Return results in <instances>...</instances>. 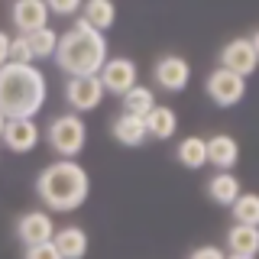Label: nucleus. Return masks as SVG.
<instances>
[{
	"label": "nucleus",
	"mask_w": 259,
	"mask_h": 259,
	"mask_svg": "<svg viewBox=\"0 0 259 259\" xmlns=\"http://www.w3.org/2000/svg\"><path fill=\"white\" fill-rule=\"evenodd\" d=\"M49 81L36 65L7 62L0 68V113L7 120H36V113L46 107Z\"/></svg>",
	"instance_id": "obj_1"
},
{
	"label": "nucleus",
	"mask_w": 259,
	"mask_h": 259,
	"mask_svg": "<svg viewBox=\"0 0 259 259\" xmlns=\"http://www.w3.org/2000/svg\"><path fill=\"white\" fill-rule=\"evenodd\" d=\"M107 52H110L107 36L97 32L94 26H88L78 16L75 26L59 36V49H55L52 59L68 78H81V75H97L104 68V62L110 59Z\"/></svg>",
	"instance_id": "obj_2"
},
{
	"label": "nucleus",
	"mask_w": 259,
	"mask_h": 259,
	"mask_svg": "<svg viewBox=\"0 0 259 259\" xmlns=\"http://www.w3.org/2000/svg\"><path fill=\"white\" fill-rule=\"evenodd\" d=\"M36 194L46 207L52 210H78L91 194V175L78 165L75 159H55L39 172Z\"/></svg>",
	"instance_id": "obj_3"
},
{
	"label": "nucleus",
	"mask_w": 259,
	"mask_h": 259,
	"mask_svg": "<svg viewBox=\"0 0 259 259\" xmlns=\"http://www.w3.org/2000/svg\"><path fill=\"white\" fill-rule=\"evenodd\" d=\"M46 143L52 146V152L59 159H75L81 156V149L88 143V123L81 120V113H62L49 123Z\"/></svg>",
	"instance_id": "obj_4"
},
{
	"label": "nucleus",
	"mask_w": 259,
	"mask_h": 259,
	"mask_svg": "<svg viewBox=\"0 0 259 259\" xmlns=\"http://www.w3.org/2000/svg\"><path fill=\"white\" fill-rule=\"evenodd\" d=\"M204 91L217 107H233V104H240L246 97V78H240V75H233V71L217 65L204 81Z\"/></svg>",
	"instance_id": "obj_5"
},
{
	"label": "nucleus",
	"mask_w": 259,
	"mask_h": 259,
	"mask_svg": "<svg viewBox=\"0 0 259 259\" xmlns=\"http://www.w3.org/2000/svg\"><path fill=\"white\" fill-rule=\"evenodd\" d=\"M97 78H101V88L104 94H113V97H123L130 88L140 84V68H136L133 59H107L104 62V68L97 71Z\"/></svg>",
	"instance_id": "obj_6"
},
{
	"label": "nucleus",
	"mask_w": 259,
	"mask_h": 259,
	"mask_svg": "<svg viewBox=\"0 0 259 259\" xmlns=\"http://www.w3.org/2000/svg\"><path fill=\"white\" fill-rule=\"evenodd\" d=\"M104 101V88L97 75H81V78H68L65 84V104L71 107V113H88Z\"/></svg>",
	"instance_id": "obj_7"
},
{
	"label": "nucleus",
	"mask_w": 259,
	"mask_h": 259,
	"mask_svg": "<svg viewBox=\"0 0 259 259\" xmlns=\"http://www.w3.org/2000/svg\"><path fill=\"white\" fill-rule=\"evenodd\" d=\"M256 49L253 42H249V36H240V39H230L224 49H221V68L227 71H233V75H240V78H249L256 71Z\"/></svg>",
	"instance_id": "obj_8"
},
{
	"label": "nucleus",
	"mask_w": 259,
	"mask_h": 259,
	"mask_svg": "<svg viewBox=\"0 0 259 259\" xmlns=\"http://www.w3.org/2000/svg\"><path fill=\"white\" fill-rule=\"evenodd\" d=\"M152 75H156V84L162 91L178 94V91H185L188 81H191V65H188V59H182V55H162L156 62V68H152Z\"/></svg>",
	"instance_id": "obj_9"
},
{
	"label": "nucleus",
	"mask_w": 259,
	"mask_h": 259,
	"mask_svg": "<svg viewBox=\"0 0 259 259\" xmlns=\"http://www.w3.org/2000/svg\"><path fill=\"white\" fill-rule=\"evenodd\" d=\"M0 140L10 152H32L42 140V130L36 126V120H7L4 133H0Z\"/></svg>",
	"instance_id": "obj_10"
},
{
	"label": "nucleus",
	"mask_w": 259,
	"mask_h": 259,
	"mask_svg": "<svg viewBox=\"0 0 259 259\" xmlns=\"http://www.w3.org/2000/svg\"><path fill=\"white\" fill-rule=\"evenodd\" d=\"M10 20L20 36H29V32L49 26V7L42 0H13V10H10Z\"/></svg>",
	"instance_id": "obj_11"
},
{
	"label": "nucleus",
	"mask_w": 259,
	"mask_h": 259,
	"mask_svg": "<svg viewBox=\"0 0 259 259\" xmlns=\"http://www.w3.org/2000/svg\"><path fill=\"white\" fill-rule=\"evenodd\" d=\"M55 233V224L46 210H29L16 221V237L23 246H36V243H49Z\"/></svg>",
	"instance_id": "obj_12"
},
{
	"label": "nucleus",
	"mask_w": 259,
	"mask_h": 259,
	"mask_svg": "<svg viewBox=\"0 0 259 259\" xmlns=\"http://www.w3.org/2000/svg\"><path fill=\"white\" fill-rule=\"evenodd\" d=\"M207 162L217 172H233V165L240 162V143L227 133H217L207 140Z\"/></svg>",
	"instance_id": "obj_13"
},
{
	"label": "nucleus",
	"mask_w": 259,
	"mask_h": 259,
	"mask_svg": "<svg viewBox=\"0 0 259 259\" xmlns=\"http://www.w3.org/2000/svg\"><path fill=\"white\" fill-rule=\"evenodd\" d=\"M52 243H55L62 259H84L88 246H91V240H88V233L81 227H62V230H55Z\"/></svg>",
	"instance_id": "obj_14"
},
{
	"label": "nucleus",
	"mask_w": 259,
	"mask_h": 259,
	"mask_svg": "<svg viewBox=\"0 0 259 259\" xmlns=\"http://www.w3.org/2000/svg\"><path fill=\"white\" fill-rule=\"evenodd\" d=\"M240 194H243V188H240V178L233 172H217V175L207 178V198L214 201V204L230 207Z\"/></svg>",
	"instance_id": "obj_15"
},
{
	"label": "nucleus",
	"mask_w": 259,
	"mask_h": 259,
	"mask_svg": "<svg viewBox=\"0 0 259 259\" xmlns=\"http://www.w3.org/2000/svg\"><path fill=\"white\" fill-rule=\"evenodd\" d=\"M81 20H84L88 26H94L97 32L107 36V29L117 23V4H113V0H84V7H81Z\"/></svg>",
	"instance_id": "obj_16"
},
{
	"label": "nucleus",
	"mask_w": 259,
	"mask_h": 259,
	"mask_svg": "<svg viewBox=\"0 0 259 259\" xmlns=\"http://www.w3.org/2000/svg\"><path fill=\"white\" fill-rule=\"evenodd\" d=\"M143 123H146V133L149 136H156V140H172L175 136V130H178V113L172 107H162V104H156L149 113L143 117Z\"/></svg>",
	"instance_id": "obj_17"
},
{
	"label": "nucleus",
	"mask_w": 259,
	"mask_h": 259,
	"mask_svg": "<svg viewBox=\"0 0 259 259\" xmlns=\"http://www.w3.org/2000/svg\"><path fill=\"white\" fill-rule=\"evenodd\" d=\"M110 133H113V140H117L120 146H143L146 140H149L143 117H130V113H120V117L113 120Z\"/></svg>",
	"instance_id": "obj_18"
},
{
	"label": "nucleus",
	"mask_w": 259,
	"mask_h": 259,
	"mask_svg": "<svg viewBox=\"0 0 259 259\" xmlns=\"http://www.w3.org/2000/svg\"><path fill=\"white\" fill-rule=\"evenodd\" d=\"M175 159L182 162L185 168H191V172L204 168L207 165V140L204 136H185L175 149Z\"/></svg>",
	"instance_id": "obj_19"
},
{
	"label": "nucleus",
	"mask_w": 259,
	"mask_h": 259,
	"mask_svg": "<svg viewBox=\"0 0 259 259\" xmlns=\"http://www.w3.org/2000/svg\"><path fill=\"white\" fill-rule=\"evenodd\" d=\"M227 249L237 256H256L259 253V227L233 224L230 233H227Z\"/></svg>",
	"instance_id": "obj_20"
},
{
	"label": "nucleus",
	"mask_w": 259,
	"mask_h": 259,
	"mask_svg": "<svg viewBox=\"0 0 259 259\" xmlns=\"http://www.w3.org/2000/svg\"><path fill=\"white\" fill-rule=\"evenodd\" d=\"M120 104H123V113H130V117H146V113L156 107V94H152V88L136 84L120 97Z\"/></svg>",
	"instance_id": "obj_21"
},
{
	"label": "nucleus",
	"mask_w": 259,
	"mask_h": 259,
	"mask_svg": "<svg viewBox=\"0 0 259 259\" xmlns=\"http://www.w3.org/2000/svg\"><path fill=\"white\" fill-rule=\"evenodd\" d=\"M26 46H29V52H32V62L52 59L55 49H59V32H55L52 26H42V29H36V32H29V36H26Z\"/></svg>",
	"instance_id": "obj_22"
},
{
	"label": "nucleus",
	"mask_w": 259,
	"mask_h": 259,
	"mask_svg": "<svg viewBox=\"0 0 259 259\" xmlns=\"http://www.w3.org/2000/svg\"><path fill=\"white\" fill-rule=\"evenodd\" d=\"M233 210V224H246V227H259V194L243 191L237 201L230 204Z\"/></svg>",
	"instance_id": "obj_23"
},
{
	"label": "nucleus",
	"mask_w": 259,
	"mask_h": 259,
	"mask_svg": "<svg viewBox=\"0 0 259 259\" xmlns=\"http://www.w3.org/2000/svg\"><path fill=\"white\" fill-rule=\"evenodd\" d=\"M49 7V16H75L81 13V7H84V0H42Z\"/></svg>",
	"instance_id": "obj_24"
},
{
	"label": "nucleus",
	"mask_w": 259,
	"mask_h": 259,
	"mask_svg": "<svg viewBox=\"0 0 259 259\" xmlns=\"http://www.w3.org/2000/svg\"><path fill=\"white\" fill-rule=\"evenodd\" d=\"M10 62H20V65H36V62H32L29 46H26V36H10Z\"/></svg>",
	"instance_id": "obj_25"
},
{
	"label": "nucleus",
	"mask_w": 259,
	"mask_h": 259,
	"mask_svg": "<svg viewBox=\"0 0 259 259\" xmlns=\"http://www.w3.org/2000/svg\"><path fill=\"white\" fill-rule=\"evenodd\" d=\"M23 259H62L59 249H55V243H36V246H26V253H23Z\"/></svg>",
	"instance_id": "obj_26"
},
{
	"label": "nucleus",
	"mask_w": 259,
	"mask_h": 259,
	"mask_svg": "<svg viewBox=\"0 0 259 259\" xmlns=\"http://www.w3.org/2000/svg\"><path fill=\"white\" fill-rule=\"evenodd\" d=\"M188 259H227V253L221 246H210V243H204V246H198V249H191V256Z\"/></svg>",
	"instance_id": "obj_27"
},
{
	"label": "nucleus",
	"mask_w": 259,
	"mask_h": 259,
	"mask_svg": "<svg viewBox=\"0 0 259 259\" xmlns=\"http://www.w3.org/2000/svg\"><path fill=\"white\" fill-rule=\"evenodd\" d=\"M7 62H10V36L0 29V68H4Z\"/></svg>",
	"instance_id": "obj_28"
},
{
	"label": "nucleus",
	"mask_w": 259,
	"mask_h": 259,
	"mask_svg": "<svg viewBox=\"0 0 259 259\" xmlns=\"http://www.w3.org/2000/svg\"><path fill=\"white\" fill-rule=\"evenodd\" d=\"M249 42H253V49H256V59H259V29L253 32V36H249Z\"/></svg>",
	"instance_id": "obj_29"
},
{
	"label": "nucleus",
	"mask_w": 259,
	"mask_h": 259,
	"mask_svg": "<svg viewBox=\"0 0 259 259\" xmlns=\"http://www.w3.org/2000/svg\"><path fill=\"white\" fill-rule=\"evenodd\" d=\"M227 259H256V256H237V253H227Z\"/></svg>",
	"instance_id": "obj_30"
},
{
	"label": "nucleus",
	"mask_w": 259,
	"mask_h": 259,
	"mask_svg": "<svg viewBox=\"0 0 259 259\" xmlns=\"http://www.w3.org/2000/svg\"><path fill=\"white\" fill-rule=\"evenodd\" d=\"M4 126H7V117H4V113H0V133H4Z\"/></svg>",
	"instance_id": "obj_31"
}]
</instances>
